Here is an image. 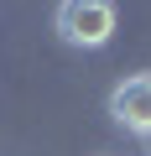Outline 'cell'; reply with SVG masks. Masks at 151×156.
<instances>
[{
	"label": "cell",
	"mask_w": 151,
	"mask_h": 156,
	"mask_svg": "<svg viewBox=\"0 0 151 156\" xmlns=\"http://www.w3.org/2000/svg\"><path fill=\"white\" fill-rule=\"evenodd\" d=\"M52 26L68 47H104L115 37V5H104V0H68V5H57Z\"/></svg>",
	"instance_id": "cell-1"
},
{
	"label": "cell",
	"mask_w": 151,
	"mask_h": 156,
	"mask_svg": "<svg viewBox=\"0 0 151 156\" xmlns=\"http://www.w3.org/2000/svg\"><path fill=\"white\" fill-rule=\"evenodd\" d=\"M110 115H115V125H125L135 135H151V73L120 78L115 94H110Z\"/></svg>",
	"instance_id": "cell-2"
}]
</instances>
